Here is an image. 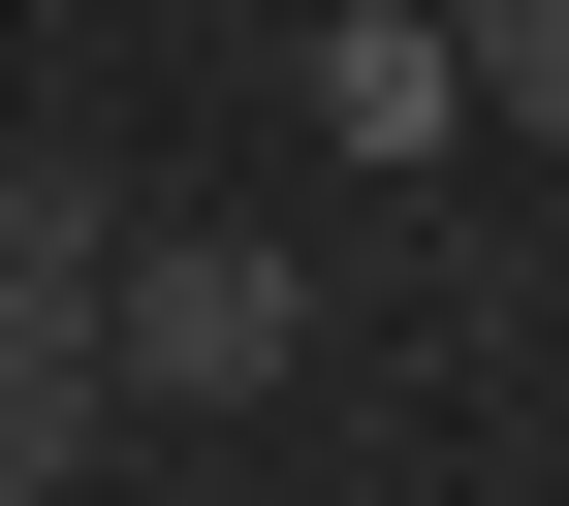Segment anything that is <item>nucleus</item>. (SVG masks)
Instances as JSON below:
<instances>
[{"label": "nucleus", "instance_id": "obj_2", "mask_svg": "<svg viewBox=\"0 0 569 506\" xmlns=\"http://www.w3.org/2000/svg\"><path fill=\"white\" fill-rule=\"evenodd\" d=\"M96 380L127 411H253L284 380V254L253 222H96Z\"/></svg>", "mask_w": 569, "mask_h": 506}, {"label": "nucleus", "instance_id": "obj_4", "mask_svg": "<svg viewBox=\"0 0 569 506\" xmlns=\"http://www.w3.org/2000/svg\"><path fill=\"white\" fill-rule=\"evenodd\" d=\"M411 32L475 63V127H569V0H411Z\"/></svg>", "mask_w": 569, "mask_h": 506}, {"label": "nucleus", "instance_id": "obj_3", "mask_svg": "<svg viewBox=\"0 0 569 506\" xmlns=\"http://www.w3.org/2000/svg\"><path fill=\"white\" fill-rule=\"evenodd\" d=\"M317 127H348V159H443V127H475V63L411 32V0H317Z\"/></svg>", "mask_w": 569, "mask_h": 506}, {"label": "nucleus", "instance_id": "obj_1", "mask_svg": "<svg viewBox=\"0 0 569 506\" xmlns=\"http://www.w3.org/2000/svg\"><path fill=\"white\" fill-rule=\"evenodd\" d=\"M96 222H127V190L0 159V506H63V475L127 444V380H96Z\"/></svg>", "mask_w": 569, "mask_h": 506}]
</instances>
